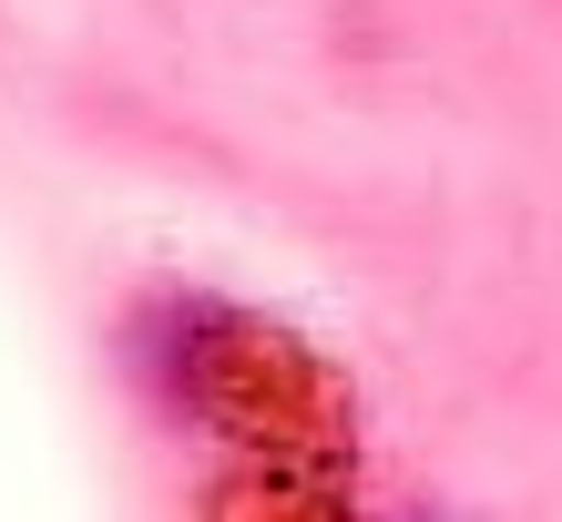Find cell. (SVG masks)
<instances>
[{
	"label": "cell",
	"instance_id": "cell-1",
	"mask_svg": "<svg viewBox=\"0 0 562 522\" xmlns=\"http://www.w3.org/2000/svg\"><path fill=\"white\" fill-rule=\"evenodd\" d=\"M154 358H164V400L205 431L225 462H246L236 492L246 512H327L358 481V410L338 369L286 338L277 318L215 308V298H175L154 318Z\"/></svg>",
	"mask_w": 562,
	"mask_h": 522
}]
</instances>
